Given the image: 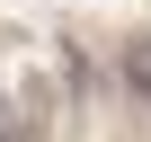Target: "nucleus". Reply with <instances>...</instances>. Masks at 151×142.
Returning <instances> with one entry per match:
<instances>
[{"mask_svg": "<svg viewBox=\"0 0 151 142\" xmlns=\"http://www.w3.org/2000/svg\"><path fill=\"white\" fill-rule=\"evenodd\" d=\"M124 89L151 107V36H133V44H124Z\"/></svg>", "mask_w": 151, "mask_h": 142, "instance_id": "obj_1", "label": "nucleus"}]
</instances>
